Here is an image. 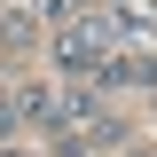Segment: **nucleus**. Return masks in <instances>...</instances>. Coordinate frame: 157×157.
Masks as SVG:
<instances>
[{"label": "nucleus", "instance_id": "obj_1", "mask_svg": "<svg viewBox=\"0 0 157 157\" xmlns=\"http://www.w3.org/2000/svg\"><path fill=\"white\" fill-rule=\"evenodd\" d=\"M55 63H63V71H94V78H102V63H110V24H102V16L63 24V32H55Z\"/></svg>", "mask_w": 157, "mask_h": 157}, {"label": "nucleus", "instance_id": "obj_2", "mask_svg": "<svg viewBox=\"0 0 157 157\" xmlns=\"http://www.w3.org/2000/svg\"><path fill=\"white\" fill-rule=\"evenodd\" d=\"M0 157H32V149H24V141H0Z\"/></svg>", "mask_w": 157, "mask_h": 157}]
</instances>
